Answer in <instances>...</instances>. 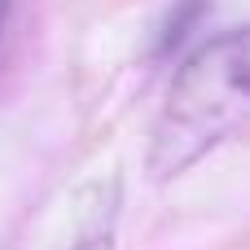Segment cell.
<instances>
[{"instance_id":"cell-1","label":"cell","mask_w":250,"mask_h":250,"mask_svg":"<svg viewBox=\"0 0 250 250\" xmlns=\"http://www.w3.org/2000/svg\"><path fill=\"white\" fill-rule=\"evenodd\" d=\"M246 114V35L224 31L207 40L171 79L163 101L149 167L154 176H180L207 158Z\"/></svg>"},{"instance_id":"cell-2","label":"cell","mask_w":250,"mask_h":250,"mask_svg":"<svg viewBox=\"0 0 250 250\" xmlns=\"http://www.w3.org/2000/svg\"><path fill=\"white\" fill-rule=\"evenodd\" d=\"M114 215H119V180H92L79 198H75V215H70V233L62 250H105L114 237Z\"/></svg>"},{"instance_id":"cell-3","label":"cell","mask_w":250,"mask_h":250,"mask_svg":"<svg viewBox=\"0 0 250 250\" xmlns=\"http://www.w3.org/2000/svg\"><path fill=\"white\" fill-rule=\"evenodd\" d=\"M4 18H9V0H0V31H4Z\"/></svg>"}]
</instances>
